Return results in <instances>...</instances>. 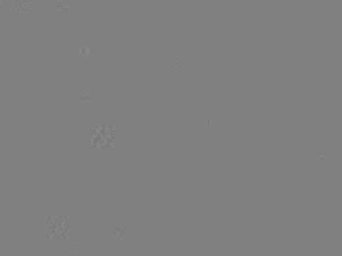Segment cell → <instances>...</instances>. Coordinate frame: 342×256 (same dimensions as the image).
Returning a JSON list of instances; mask_svg holds the SVG:
<instances>
[{
	"label": "cell",
	"instance_id": "obj_1",
	"mask_svg": "<svg viewBox=\"0 0 342 256\" xmlns=\"http://www.w3.org/2000/svg\"><path fill=\"white\" fill-rule=\"evenodd\" d=\"M79 100H82V102H84V100H87V102H91V100H92V93L88 92V91H82V92H79Z\"/></svg>",
	"mask_w": 342,
	"mask_h": 256
}]
</instances>
